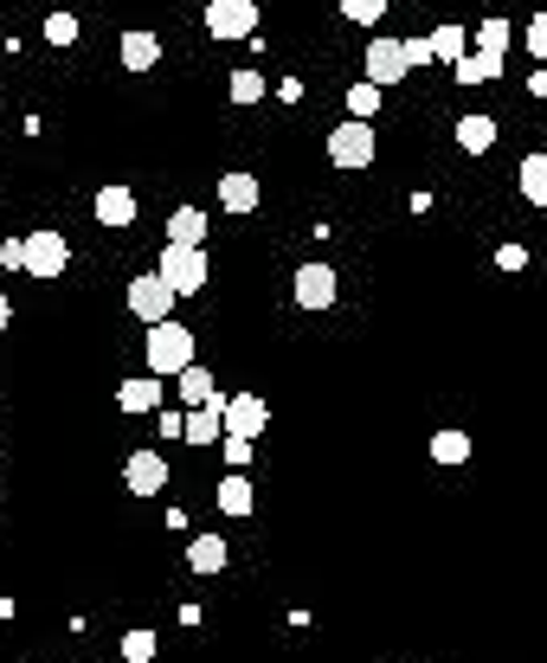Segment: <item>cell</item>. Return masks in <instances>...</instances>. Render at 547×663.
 <instances>
[{"label": "cell", "mask_w": 547, "mask_h": 663, "mask_svg": "<svg viewBox=\"0 0 547 663\" xmlns=\"http://www.w3.org/2000/svg\"><path fill=\"white\" fill-rule=\"evenodd\" d=\"M0 265H7V271H20V278L52 284V278H65L71 245H65V232H20V238H7V245H0Z\"/></svg>", "instance_id": "obj_1"}, {"label": "cell", "mask_w": 547, "mask_h": 663, "mask_svg": "<svg viewBox=\"0 0 547 663\" xmlns=\"http://www.w3.org/2000/svg\"><path fill=\"white\" fill-rule=\"evenodd\" d=\"M142 348H148V373H161V380H168V373H181V368H194V329H187V322H174V316H168V322H155Z\"/></svg>", "instance_id": "obj_2"}, {"label": "cell", "mask_w": 547, "mask_h": 663, "mask_svg": "<svg viewBox=\"0 0 547 663\" xmlns=\"http://www.w3.org/2000/svg\"><path fill=\"white\" fill-rule=\"evenodd\" d=\"M161 284L174 296H200L206 291V251L200 245H161Z\"/></svg>", "instance_id": "obj_3"}, {"label": "cell", "mask_w": 547, "mask_h": 663, "mask_svg": "<svg viewBox=\"0 0 547 663\" xmlns=\"http://www.w3.org/2000/svg\"><path fill=\"white\" fill-rule=\"evenodd\" d=\"M374 148H380V136H374V123H336L329 130V168H367L374 161Z\"/></svg>", "instance_id": "obj_4"}, {"label": "cell", "mask_w": 547, "mask_h": 663, "mask_svg": "<svg viewBox=\"0 0 547 663\" xmlns=\"http://www.w3.org/2000/svg\"><path fill=\"white\" fill-rule=\"evenodd\" d=\"M212 406H219V426H226V439H258V432H265V419H271V406H265L258 393H232V400L219 393Z\"/></svg>", "instance_id": "obj_5"}, {"label": "cell", "mask_w": 547, "mask_h": 663, "mask_svg": "<svg viewBox=\"0 0 547 663\" xmlns=\"http://www.w3.org/2000/svg\"><path fill=\"white\" fill-rule=\"evenodd\" d=\"M258 0H206V33L212 39H252Z\"/></svg>", "instance_id": "obj_6"}, {"label": "cell", "mask_w": 547, "mask_h": 663, "mask_svg": "<svg viewBox=\"0 0 547 663\" xmlns=\"http://www.w3.org/2000/svg\"><path fill=\"white\" fill-rule=\"evenodd\" d=\"M130 316H136V322H148V329L174 316V291L161 284V271H148V278H136V284H130Z\"/></svg>", "instance_id": "obj_7"}, {"label": "cell", "mask_w": 547, "mask_h": 663, "mask_svg": "<svg viewBox=\"0 0 547 663\" xmlns=\"http://www.w3.org/2000/svg\"><path fill=\"white\" fill-rule=\"evenodd\" d=\"M406 72H412V65H406V39H387V33H380V39L367 46V84H380V90H387V84H400Z\"/></svg>", "instance_id": "obj_8"}, {"label": "cell", "mask_w": 547, "mask_h": 663, "mask_svg": "<svg viewBox=\"0 0 547 663\" xmlns=\"http://www.w3.org/2000/svg\"><path fill=\"white\" fill-rule=\"evenodd\" d=\"M123 490H130V496H155V490H168V457H161V451H130V464H123Z\"/></svg>", "instance_id": "obj_9"}, {"label": "cell", "mask_w": 547, "mask_h": 663, "mask_svg": "<svg viewBox=\"0 0 547 663\" xmlns=\"http://www.w3.org/2000/svg\"><path fill=\"white\" fill-rule=\"evenodd\" d=\"M336 296H342V278L329 265H303L296 271V303L303 309H336Z\"/></svg>", "instance_id": "obj_10"}, {"label": "cell", "mask_w": 547, "mask_h": 663, "mask_svg": "<svg viewBox=\"0 0 547 663\" xmlns=\"http://www.w3.org/2000/svg\"><path fill=\"white\" fill-rule=\"evenodd\" d=\"M97 225H110V232H130V225H136V194H130L123 181L97 187Z\"/></svg>", "instance_id": "obj_11"}, {"label": "cell", "mask_w": 547, "mask_h": 663, "mask_svg": "<svg viewBox=\"0 0 547 663\" xmlns=\"http://www.w3.org/2000/svg\"><path fill=\"white\" fill-rule=\"evenodd\" d=\"M117 52H123V72H136V77L161 65V39H155L148 26H123V46H117Z\"/></svg>", "instance_id": "obj_12"}, {"label": "cell", "mask_w": 547, "mask_h": 663, "mask_svg": "<svg viewBox=\"0 0 547 663\" xmlns=\"http://www.w3.org/2000/svg\"><path fill=\"white\" fill-rule=\"evenodd\" d=\"M219 200H226V213H258V174L232 168V174L219 181Z\"/></svg>", "instance_id": "obj_13"}, {"label": "cell", "mask_w": 547, "mask_h": 663, "mask_svg": "<svg viewBox=\"0 0 547 663\" xmlns=\"http://www.w3.org/2000/svg\"><path fill=\"white\" fill-rule=\"evenodd\" d=\"M123 413H161V373H142V380H123L117 386Z\"/></svg>", "instance_id": "obj_14"}, {"label": "cell", "mask_w": 547, "mask_h": 663, "mask_svg": "<svg viewBox=\"0 0 547 663\" xmlns=\"http://www.w3.org/2000/svg\"><path fill=\"white\" fill-rule=\"evenodd\" d=\"M425 39H431V59H438V65H458V59H471V33H464V26H431Z\"/></svg>", "instance_id": "obj_15"}, {"label": "cell", "mask_w": 547, "mask_h": 663, "mask_svg": "<svg viewBox=\"0 0 547 663\" xmlns=\"http://www.w3.org/2000/svg\"><path fill=\"white\" fill-rule=\"evenodd\" d=\"M187 567L194 574H226V535H194L187 541Z\"/></svg>", "instance_id": "obj_16"}, {"label": "cell", "mask_w": 547, "mask_h": 663, "mask_svg": "<svg viewBox=\"0 0 547 663\" xmlns=\"http://www.w3.org/2000/svg\"><path fill=\"white\" fill-rule=\"evenodd\" d=\"M174 393H181L187 406H212V400H219V386H212V373H206L200 361H194V368H181V373H174Z\"/></svg>", "instance_id": "obj_17"}, {"label": "cell", "mask_w": 547, "mask_h": 663, "mask_svg": "<svg viewBox=\"0 0 547 663\" xmlns=\"http://www.w3.org/2000/svg\"><path fill=\"white\" fill-rule=\"evenodd\" d=\"M200 238H206L200 207H174V213H168V245H200Z\"/></svg>", "instance_id": "obj_18"}, {"label": "cell", "mask_w": 547, "mask_h": 663, "mask_svg": "<svg viewBox=\"0 0 547 663\" xmlns=\"http://www.w3.org/2000/svg\"><path fill=\"white\" fill-rule=\"evenodd\" d=\"M458 148L464 155H489L496 148V123L489 116H458Z\"/></svg>", "instance_id": "obj_19"}, {"label": "cell", "mask_w": 547, "mask_h": 663, "mask_svg": "<svg viewBox=\"0 0 547 663\" xmlns=\"http://www.w3.org/2000/svg\"><path fill=\"white\" fill-rule=\"evenodd\" d=\"M212 496H219V509H226V516H252V477H239V470H232V477H219V490H212Z\"/></svg>", "instance_id": "obj_20"}, {"label": "cell", "mask_w": 547, "mask_h": 663, "mask_svg": "<svg viewBox=\"0 0 547 663\" xmlns=\"http://www.w3.org/2000/svg\"><path fill=\"white\" fill-rule=\"evenodd\" d=\"M515 187H522V200L547 207V155H528V161L515 168Z\"/></svg>", "instance_id": "obj_21"}, {"label": "cell", "mask_w": 547, "mask_h": 663, "mask_svg": "<svg viewBox=\"0 0 547 663\" xmlns=\"http://www.w3.org/2000/svg\"><path fill=\"white\" fill-rule=\"evenodd\" d=\"M226 426H219V406H194L187 413V444H219Z\"/></svg>", "instance_id": "obj_22"}, {"label": "cell", "mask_w": 547, "mask_h": 663, "mask_svg": "<svg viewBox=\"0 0 547 663\" xmlns=\"http://www.w3.org/2000/svg\"><path fill=\"white\" fill-rule=\"evenodd\" d=\"M471 52H489V59H502V52H509V20H483L477 33H471Z\"/></svg>", "instance_id": "obj_23"}, {"label": "cell", "mask_w": 547, "mask_h": 663, "mask_svg": "<svg viewBox=\"0 0 547 663\" xmlns=\"http://www.w3.org/2000/svg\"><path fill=\"white\" fill-rule=\"evenodd\" d=\"M451 72H458V84H489V77H502V59H489V52H471V59H458Z\"/></svg>", "instance_id": "obj_24"}, {"label": "cell", "mask_w": 547, "mask_h": 663, "mask_svg": "<svg viewBox=\"0 0 547 663\" xmlns=\"http://www.w3.org/2000/svg\"><path fill=\"white\" fill-rule=\"evenodd\" d=\"M374 110H380V84L361 77V84L348 90V116H354V123H374Z\"/></svg>", "instance_id": "obj_25"}, {"label": "cell", "mask_w": 547, "mask_h": 663, "mask_svg": "<svg viewBox=\"0 0 547 663\" xmlns=\"http://www.w3.org/2000/svg\"><path fill=\"white\" fill-rule=\"evenodd\" d=\"M464 457H471L464 432H431V464H464Z\"/></svg>", "instance_id": "obj_26"}, {"label": "cell", "mask_w": 547, "mask_h": 663, "mask_svg": "<svg viewBox=\"0 0 547 663\" xmlns=\"http://www.w3.org/2000/svg\"><path fill=\"white\" fill-rule=\"evenodd\" d=\"M155 651H161V638H155V631H123V663H148L155 658Z\"/></svg>", "instance_id": "obj_27"}, {"label": "cell", "mask_w": 547, "mask_h": 663, "mask_svg": "<svg viewBox=\"0 0 547 663\" xmlns=\"http://www.w3.org/2000/svg\"><path fill=\"white\" fill-rule=\"evenodd\" d=\"M77 13H46V46H77Z\"/></svg>", "instance_id": "obj_28"}, {"label": "cell", "mask_w": 547, "mask_h": 663, "mask_svg": "<svg viewBox=\"0 0 547 663\" xmlns=\"http://www.w3.org/2000/svg\"><path fill=\"white\" fill-rule=\"evenodd\" d=\"M387 7H393V0H342V13L354 20V26H380V20H387Z\"/></svg>", "instance_id": "obj_29"}, {"label": "cell", "mask_w": 547, "mask_h": 663, "mask_svg": "<svg viewBox=\"0 0 547 663\" xmlns=\"http://www.w3.org/2000/svg\"><path fill=\"white\" fill-rule=\"evenodd\" d=\"M226 90H232V103H258V97H265V77H258V72H232Z\"/></svg>", "instance_id": "obj_30"}, {"label": "cell", "mask_w": 547, "mask_h": 663, "mask_svg": "<svg viewBox=\"0 0 547 663\" xmlns=\"http://www.w3.org/2000/svg\"><path fill=\"white\" fill-rule=\"evenodd\" d=\"M528 52H535V59H547V13H535V20H528Z\"/></svg>", "instance_id": "obj_31"}, {"label": "cell", "mask_w": 547, "mask_h": 663, "mask_svg": "<svg viewBox=\"0 0 547 663\" xmlns=\"http://www.w3.org/2000/svg\"><path fill=\"white\" fill-rule=\"evenodd\" d=\"M406 65L412 72H418V65H438V59H431V39H406Z\"/></svg>", "instance_id": "obj_32"}, {"label": "cell", "mask_w": 547, "mask_h": 663, "mask_svg": "<svg viewBox=\"0 0 547 663\" xmlns=\"http://www.w3.org/2000/svg\"><path fill=\"white\" fill-rule=\"evenodd\" d=\"M161 439H187V413L168 406V413H161Z\"/></svg>", "instance_id": "obj_33"}, {"label": "cell", "mask_w": 547, "mask_h": 663, "mask_svg": "<svg viewBox=\"0 0 547 663\" xmlns=\"http://www.w3.org/2000/svg\"><path fill=\"white\" fill-rule=\"evenodd\" d=\"M496 265H502V271H522V265H528V251H522V245H502V251H496Z\"/></svg>", "instance_id": "obj_34"}, {"label": "cell", "mask_w": 547, "mask_h": 663, "mask_svg": "<svg viewBox=\"0 0 547 663\" xmlns=\"http://www.w3.org/2000/svg\"><path fill=\"white\" fill-rule=\"evenodd\" d=\"M226 444V457H232V464H252V439H219Z\"/></svg>", "instance_id": "obj_35"}, {"label": "cell", "mask_w": 547, "mask_h": 663, "mask_svg": "<svg viewBox=\"0 0 547 663\" xmlns=\"http://www.w3.org/2000/svg\"><path fill=\"white\" fill-rule=\"evenodd\" d=\"M7 316H13V309H7V296H0V329H7Z\"/></svg>", "instance_id": "obj_36"}, {"label": "cell", "mask_w": 547, "mask_h": 663, "mask_svg": "<svg viewBox=\"0 0 547 663\" xmlns=\"http://www.w3.org/2000/svg\"><path fill=\"white\" fill-rule=\"evenodd\" d=\"M110 663H123V658H110Z\"/></svg>", "instance_id": "obj_37"}, {"label": "cell", "mask_w": 547, "mask_h": 663, "mask_svg": "<svg viewBox=\"0 0 547 663\" xmlns=\"http://www.w3.org/2000/svg\"><path fill=\"white\" fill-rule=\"evenodd\" d=\"M0 245H7V238H0Z\"/></svg>", "instance_id": "obj_38"}]
</instances>
